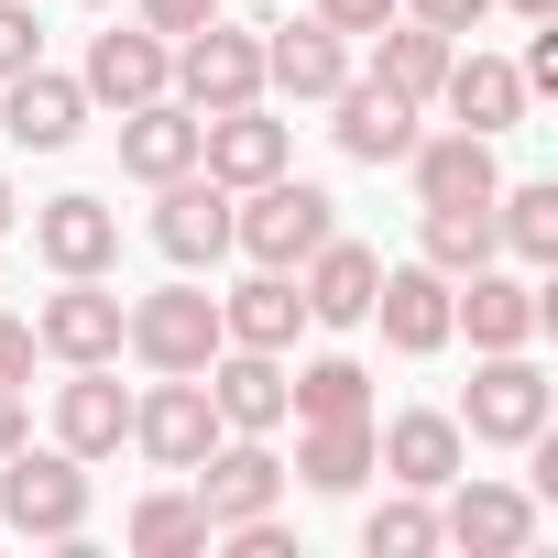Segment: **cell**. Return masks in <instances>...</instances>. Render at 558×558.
I'll return each mask as SVG.
<instances>
[{"label": "cell", "mask_w": 558, "mask_h": 558, "mask_svg": "<svg viewBox=\"0 0 558 558\" xmlns=\"http://www.w3.org/2000/svg\"><path fill=\"white\" fill-rule=\"evenodd\" d=\"M329 230H340V197L307 186V175H263V186L230 197V252L241 263H274V274H296Z\"/></svg>", "instance_id": "6da1fadb"}, {"label": "cell", "mask_w": 558, "mask_h": 558, "mask_svg": "<svg viewBox=\"0 0 558 558\" xmlns=\"http://www.w3.org/2000/svg\"><path fill=\"white\" fill-rule=\"evenodd\" d=\"M0 525H12V536H45V547H77V536H88V460L23 438L12 460H0Z\"/></svg>", "instance_id": "7a4b0ae2"}, {"label": "cell", "mask_w": 558, "mask_h": 558, "mask_svg": "<svg viewBox=\"0 0 558 558\" xmlns=\"http://www.w3.org/2000/svg\"><path fill=\"white\" fill-rule=\"evenodd\" d=\"M121 351H132L143 373H208V351H219V296H208V286H154V296H132V307H121Z\"/></svg>", "instance_id": "3957f363"}, {"label": "cell", "mask_w": 558, "mask_h": 558, "mask_svg": "<svg viewBox=\"0 0 558 558\" xmlns=\"http://www.w3.org/2000/svg\"><path fill=\"white\" fill-rule=\"evenodd\" d=\"M547 416H558V384H547L525 351H482V373H471V395H460V438H471V449H525Z\"/></svg>", "instance_id": "277c9868"}, {"label": "cell", "mask_w": 558, "mask_h": 558, "mask_svg": "<svg viewBox=\"0 0 558 558\" xmlns=\"http://www.w3.org/2000/svg\"><path fill=\"white\" fill-rule=\"evenodd\" d=\"M219 405H208V373H154V395H132V449L154 471H197L219 449Z\"/></svg>", "instance_id": "5b68a950"}, {"label": "cell", "mask_w": 558, "mask_h": 558, "mask_svg": "<svg viewBox=\"0 0 558 558\" xmlns=\"http://www.w3.org/2000/svg\"><path fill=\"white\" fill-rule=\"evenodd\" d=\"M175 99H186V110H241V99H263V34H241V23L175 34Z\"/></svg>", "instance_id": "8992f818"}, {"label": "cell", "mask_w": 558, "mask_h": 558, "mask_svg": "<svg viewBox=\"0 0 558 558\" xmlns=\"http://www.w3.org/2000/svg\"><path fill=\"white\" fill-rule=\"evenodd\" d=\"M154 252H165L175 274H197V263L230 252V186H219L208 165H186V175L154 186Z\"/></svg>", "instance_id": "52a82bcc"}, {"label": "cell", "mask_w": 558, "mask_h": 558, "mask_svg": "<svg viewBox=\"0 0 558 558\" xmlns=\"http://www.w3.org/2000/svg\"><path fill=\"white\" fill-rule=\"evenodd\" d=\"M438 547H471V558H525L536 547V493H514V482H449V504H438Z\"/></svg>", "instance_id": "ba28073f"}, {"label": "cell", "mask_w": 558, "mask_h": 558, "mask_svg": "<svg viewBox=\"0 0 558 558\" xmlns=\"http://www.w3.org/2000/svg\"><path fill=\"white\" fill-rule=\"evenodd\" d=\"M286 154H296V132L274 121L263 99H241V110H197V165L241 197V186H263V175H286Z\"/></svg>", "instance_id": "9c48e42d"}, {"label": "cell", "mask_w": 558, "mask_h": 558, "mask_svg": "<svg viewBox=\"0 0 558 558\" xmlns=\"http://www.w3.org/2000/svg\"><path fill=\"white\" fill-rule=\"evenodd\" d=\"M34 351L45 362H121V296L99 274H56V296L34 307Z\"/></svg>", "instance_id": "30bf717a"}, {"label": "cell", "mask_w": 558, "mask_h": 558, "mask_svg": "<svg viewBox=\"0 0 558 558\" xmlns=\"http://www.w3.org/2000/svg\"><path fill=\"white\" fill-rule=\"evenodd\" d=\"M186 482H197L208 536H219V525H241V514H274V504H286V460H274L263 438H241V427H230V438H219V449H208Z\"/></svg>", "instance_id": "8fae6325"}, {"label": "cell", "mask_w": 558, "mask_h": 558, "mask_svg": "<svg viewBox=\"0 0 558 558\" xmlns=\"http://www.w3.org/2000/svg\"><path fill=\"white\" fill-rule=\"evenodd\" d=\"M373 471H384V482H405V493H449V482L471 471V438H460V416L416 405V416L373 427Z\"/></svg>", "instance_id": "7c38bea8"}, {"label": "cell", "mask_w": 558, "mask_h": 558, "mask_svg": "<svg viewBox=\"0 0 558 558\" xmlns=\"http://www.w3.org/2000/svg\"><path fill=\"white\" fill-rule=\"evenodd\" d=\"M373 318H384V351H405V362H427V351L460 340V329H449V274H438V263H384Z\"/></svg>", "instance_id": "4fadbf2b"}, {"label": "cell", "mask_w": 558, "mask_h": 558, "mask_svg": "<svg viewBox=\"0 0 558 558\" xmlns=\"http://www.w3.org/2000/svg\"><path fill=\"white\" fill-rule=\"evenodd\" d=\"M449 329H471V351H525L536 329H547V296L525 286V274H460L449 286Z\"/></svg>", "instance_id": "5bb4252c"}, {"label": "cell", "mask_w": 558, "mask_h": 558, "mask_svg": "<svg viewBox=\"0 0 558 558\" xmlns=\"http://www.w3.org/2000/svg\"><path fill=\"white\" fill-rule=\"evenodd\" d=\"M0 132H12L23 154H66V143L88 132V88H77V77H56V66L34 56L23 77H0Z\"/></svg>", "instance_id": "9a60e30c"}, {"label": "cell", "mask_w": 558, "mask_h": 558, "mask_svg": "<svg viewBox=\"0 0 558 558\" xmlns=\"http://www.w3.org/2000/svg\"><path fill=\"white\" fill-rule=\"evenodd\" d=\"M121 438H132V395L110 384V362H66V384H56V449L66 460H121Z\"/></svg>", "instance_id": "2e32d148"}, {"label": "cell", "mask_w": 558, "mask_h": 558, "mask_svg": "<svg viewBox=\"0 0 558 558\" xmlns=\"http://www.w3.org/2000/svg\"><path fill=\"white\" fill-rule=\"evenodd\" d=\"M373 286H384V252H362V241H318L307 263H296V296H307V329H362L373 318Z\"/></svg>", "instance_id": "e0dca14e"}, {"label": "cell", "mask_w": 558, "mask_h": 558, "mask_svg": "<svg viewBox=\"0 0 558 558\" xmlns=\"http://www.w3.org/2000/svg\"><path fill=\"white\" fill-rule=\"evenodd\" d=\"M208 405H219V427L274 438V427H286V351H241V340H219V351H208Z\"/></svg>", "instance_id": "ac0fdd59"}, {"label": "cell", "mask_w": 558, "mask_h": 558, "mask_svg": "<svg viewBox=\"0 0 558 558\" xmlns=\"http://www.w3.org/2000/svg\"><path fill=\"white\" fill-rule=\"evenodd\" d=\"M77 88H88L99 110H143V99H165V88H175V45H165V34H143V23H132V34H99V45H88V66H77Z\"/></svg>", "instance_id": "d6986e66"}, {"label": "cell", "mask_w": 558, "mask_h": 558, "mask_svg": "<svg viewBox=\"0 0 558 558\" xmlns=\"http://www.w3.org/2000/svg\"><path fill=\"white\" fill-rule=\"evenodd\" d=\"M329 110H340L329 132H340L351 165H405V143H416V99H405V88H384V77H340Z\"/></svg>", "instance_id": "ffe728a7"}, {"label": "cell", "mask_w": 558, "mask_h": 558, "mask_svg": "<svg viewBox=\"0 0 558 558\" xmlns=\"http://www.w3.org/2000/svg\"><path fill=\"white\" fill-rule=\"evenodd\" d=\"M405 165H416V208H482L493 186H504V165H493V143L482 132H416L405 143Z\"/></svg>", "instance_id": "44dd1931"}, {"label": "cell", "mask_w": 558, "mask_h": 558, "mask_svg": "<svg viewBox=\"0 0 558 558\" xmlns=\"http://www.w3.org/2000/svg\"><path fill=\"white\" fill-rule=\"evenodd\" d=\"M438 99H449V121H460V132H482V143H504V132L525 121V77H514V56H482V45H471V56L449 45Z\"/></svg>", "instance_id": "7402d4cb"}, {"label": "cell", "mask_w": 558, "mask_h": 558, "mask_svg": "<svg viewBox=\"0 0 558 558\" xmlns=\"http://www.w3.org/2000/svg\"><path fill=\"white\" fill-rule=\"evenodd\" d=\"M34 252H45L56 274H110V263H121V208L88 197V186H77V197H45V208H34Z\"/></svg>", "instance_id": "603a6c76"}, {"label": "cell", "mask_w": 558, "mask_h": 558, "mask_svg": "<svg viewBox=\"0 0 558 558\" xmlns=\"http://www.w3.org/2000/svg\"><path fill=\"white\" fill-rule=\"evenodd\" d=\"M296 329H307V296H296V274H274V263H252L219 296V340H241V351H296Z\"/></svg>", "instance_id": "cb8c5ba5"}, {"label": "cell", "mask_w": 558, "mask_h": 558, "mask_svg": "<svg viewBox=\"0 0 558 558\" xmlns=\"http://www.w3.org/2000/svg\"><path fill=\"white\" fill-rule=\"evenodd\" d=\"M340 77H351V34H329L318 12L263 34V88H286V99H329Z\"/></svg>", "instance_id": "d4e9b609"}, {"label": "cell", "mask_w": 558, "mask_h": 558, "mask_svg": "<svg viewBox=\"0 0 558 558\" xmlns=\"http://www.w3.org/2000/svg\"><path fill=\"white\" fill-rule=\"evenodd\" d=\"M197 165V110L165 88V99H143V110H121V175H143V186H165V175H186Z\"/></svg>", "instance_id": "484cf974"}, {"label": "cell", "mask_w": 558, "mask_h": 558, "mask_svg": "<svg viewBox=\"0 0 558 558\" xmlns=\"http://www.w3.org/2000/svg\"><path fill=\"white\" fill-rule=\"evenodd\" d=\"M286 482H307V493H362V482H373V416H307Z\"/></svg>", "instance_id": "4316f807"}, {"label": "cell", "mask_w": 558, "mask_h": 558, "mask_svg": "<svg viewBox=\"0 0 558 558\" xmlns=\"http://www.w3.org/2000/svg\"><path fill=\"white\" fill-rule=\"evenodd\" d=\"M373 77H384V88H405V99L427 110V99H438V77H449V34H438V23H416V12H395V23L373 34Z\"/></svg>", "instance_id": "83f0119b"}, {"label": "cell", "mask_w": 558, "mask_h": 558, "mask_svg": "<svg viewBox=\"0 0 558 558\" xmlns=\"http://www.w3.org/2000/svg\"><path fill=\"white\" fill-rule=\"evenodd\" d=\"M493 252H504V241H493V197H482V208H427V219H416V263H438L449 286H460V274H482Z\"/></svg>", "instance_id": "f1b7e54d"}, {"label": "cell", "mask_w": 558, "mask_h": 558, "mask_svg": "<svg viewBox=\"0 0 558 558\" xmlns=\"http://www.w3.org/2000/svg\"><path fill=\"white\" fill-rule=\"evenodd\" d=\"M493 241L514 263H558V186L525 175V186H493Z\"/></svg>", "instance_id": "f546056e"}, {"label": "cell", "mask_w": 558, "mask_h": 558, "mask_svg": "<svg viewBox=\"0 0 558 558\" xmlns=\"http://www.w3.org/2000/svg\"><path fill=\"white\" fill-rule=\"evenodd\" d=\"M286 416L307 427V416H373V373L351 362V351H318L307 373H286Z\"/></svg>", "instance_id": "4dcf8cb0"}, {"label": "cell", "mask_w": 558, "mask_h": 558, "mask_svg": "<svg viewBox=\"0 0 558 558\" xmlns=\"http://www.w3.org/2000/svg\"><path fill=\"white\" fill-rule=\"evenodd\" d=\"M121 536H132L143 558H197V547H219V536H208V514H197V493H143Z\"/></svg>", "instance_id": "1f68e13d"}, {"label": "cell", "mask_w": 558, "mask_h": 558, "mask_svg": "<svg viewBox=\"0 0 558 558\" xmlns=\"http://www.w3.org/2000/svg\"><path fill=\"white\" fill-rule=\"evenodd\" d=\"M438 547V493H384L373 514H362V558H427Z\"/></svg>", "instance_id": "d6a6232c"}, {"label": "cell", "mask_w": 558, "mask_h": 558, "mask_svg": "<svg viewBox=\"0 0 558 558\" xmlns=\"http://www.w3.org/2000/svg\"><path fill=\"white\" fill-rule=\"evenodd\" d=\"M34 56H45V23L23 12V0H0V77H23Z\"/></svg>", "instance_id": "836d02e7"}, {"label": "cell", "mask_w": 558, "mask_h": 558, "mask_svg": "<svg viewBox=\"0 0 558 558\" xmlns=\"http://www.w3.org/2000/svg\"><path fill=\"white\" fill-rule=\"evenodd\" d=\"M395 12H405V0H318V23H329V34H351V45H362V34H384Z\"/></svg>", "instance_id": "e575fe53"}, {"label": "cell", "mask_w": 558, "mask_h": 558, "mask_svg": "<svg viewBox=\"0 0 558 558\" xmlns=\"http://www.w3.org/2000/svg\"><path fill=\"white\" fill-rule=\"evenodd\" d=\"M197 23H219V0H143V34H197Z\"/></svg>", "instance_id": "d590c367"}, {"label": "cell", "mask_w": 558, "mask_h": 558, "mask_svg": "<svg viewBox=\"0 0 558 558\" xmlns=\"http://www.w3.org/2000/svg\"><path fill=\"white\" fill-rule=\"evenodd\" d=\"M405 12H416V23H438V34H449V45H460V34H471V23H482V12H493V0H405Z\"/></svg>", "instance_id": "8d00e7d4"}, {"label": "cell", "mask_w": 558, "mask_h": 558, "mask_svg": "<svg viewBox=\"0 0 558 558\" xmlns=\"http://www.w3.org/2000/svg\"><path fill=\"white\" fill-rule=\"evenodd\" d=\"M34 373V318H0V384Z\"/></svg>", "instance_id": "74e56055"}, {"label": "cell", "mask_w": 558, "mask_h": 558, "mask_svg": "<svg viewBox=\"0 0 558 558\" xmlns=\"http://www.w3.org/2000/svg\"><path fill=\"white\" fill-rule=\"evenodd\" d=\"M23 438H34V416H23V384H0V460H12Z\"/></svg>", "instance_id": "f35d334b"}, {"label": "cell", "mask_w": 558, "mask_h": 558, "mask_svg": "<svg viewBox=\"0 0 558 558\" xmlns=\"http://www.w3.org/2000/svg\"><path fill=\"white\" fill-rule=\"evenodd\" d=\"M12 219H23V197H12V175H0V230H12Z\"/></svg>", "instance_id": "ab89813d"}, {"label": "cell", "mask_w": 558, "mask_h": 558, "mask_svg": "<svg viewBox=\"0 0 558 558\" xmlns=\"http://www.w3.org/2000/svg\"><path fill=\"white\" fill-rule=\"evenodd\" d=\"M514 12H525V23H547V12H558V0H514Z\"/></svg>", "instance_id": "60d3db41"}, {"label": "cell", "mask_w": 558, "mask_h": 558, "mask_svg": "<svg viewBox=\"0 0 558 558\" xmlns=\"http://www.w3.org/2000/svg\"><path fill=\"white\" fill-rule=\"evenodd\" d=\"M88 12H110V0H88Z\"/></svg>", "instance_id": "b9f144b4"}]
</instances>
